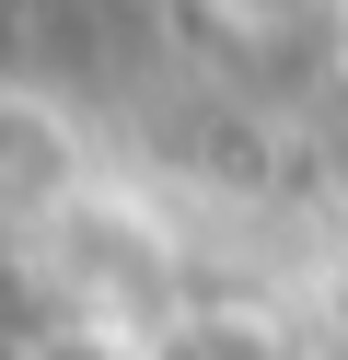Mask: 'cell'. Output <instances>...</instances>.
Returning <instances> with one entry per match:
<instances>
[{"label":"cell","instance_id":"1","mask_svg":"<svg viewBox=\"0 0 348 360\" xmlns=\"http://www.w3.org/2000/svg\"><path fill=\"white\" fill-rule=\"evenodd\" d=\"M128 360H302V337L278 326L267 302H186V314H162V326H139Z\"/></svg>","mask_w":348,"mask_h":360},{"label":"cell","instance_id":"2","mask_svg":"<svg viewBox=\"0 0 348 360\" xmlns=\"http://www.w3.org/2000/svg\"><path fill=\"white\" fill-rule=\"evenodd\" d=\"M0 360H128V337L116 326H23V337H0Z\"/></svg>","mask_w":348,"mask_h":360},{"label":"cell","instance_id":"3","mask_svg":"<svg viewBox=\"0 0 348 360\" xmlns=\"http://www.w3.org/2000/svg\"><path fill=\"white\" fill-rule=\"evenodd\" d=\"M23 82V0H0V94Z\"/></svg>","mask_w":348,"mask_h":360},{"label":"cell","instance_id":"4","mask_svg":"<svg viewBox=\"0 0 348 360\" xmlns=\"http://www.w3.org/2000/svg\"><path fill=\"white\" fill-rule=\"evenodd\" d=\"M221 12H244V24H290V12H325V0H221Z\"/></svg>","mask_w":348,"mask_h":360},{"label":"cell","instance_id":"5","mask_svg":"<svg viewBox=\"0 0 348 360\" xmlns=\"http://www.w3.org/2000/svg\"><path fill=\"white\" fill-rule=\"evenodd\" d=\"M325 198L348 210V128H337V151H325Z\"/></svg>","mask_w":348,"mask_h":360},{"label":"cell","instance_id":"6","mask_svg":"<svg viewBox=\"0 0 348 360\" xmlns=\"http://www.w3.org/2000/svg\"><path fill=\"white\" fill-rule=\"evenodd\" d=\"M337 70H348V0H337Z\"/></svg>","mask_w":348,"mask_h":360}]
</instances>
